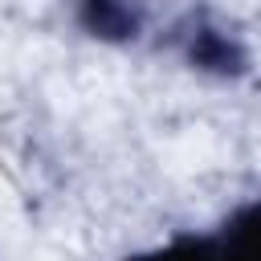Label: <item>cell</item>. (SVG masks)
Instances as JSON below:
<instances>
[{
    "label": "cell",
    "mask_w": 261,
    "mask_h": 261,
    "mask_svg": "<svg viewBox=\"0 0 261 261\" xmlns=\"http://www.w3.org/2000/svg\"><path fill=\"white\" fill-rule=\"evenodd\" d=\"M118 261H216V253H212V232H175V237L135 249Z\"/></svg>",
    "instance_id": "277c9868"
},
{
    "label": "cell",
    "mask_w": 261,
    "mask_h": 261,
    "mask_svg": "<svg viewBox=\"0 0 261 261\" xmlns=\"http://www.w3.org/2000/svg\"><path fill=\"white\" fill-rule=\"evenodd\" d=\"M171 49L196 73H208V77H220V82H237L241 73H249V45H245V37L232 33L224 20H216L208 12L184 16L171 29Z\"/></svg>",
    "instance_id": "6da1fadb"
},
{
    "label": "cell",
    "mask_w": 261,
    "mask_h": 261,
    "mask_svg": "<svg viewBox=\"0 0 261 261\" xmlns=\"http://www.w3.org/2000/svg\"><path fill=\"white\" fill-rule=\"evenodd\" d=\"M73 20L102 45H139L151 33L147 0H73Z\"/></svg>",
    "instance_id": "7a4b0ae2"
},
{
    "label": "cell",
    "mask_w": 261,
    "mask_h": 261,
    "mask_svg": "<svg viewBox=\"0 0 261 261\" xmlns=\"http://www.w3.org/2000/svg\"><path fill=\"white\" fill-rule=\"evenodd\" d=\"M212 232L216 261H261V196L237 204Z\"/></svg>",
    "instance_id": "3957f363"
}]
</instances>
